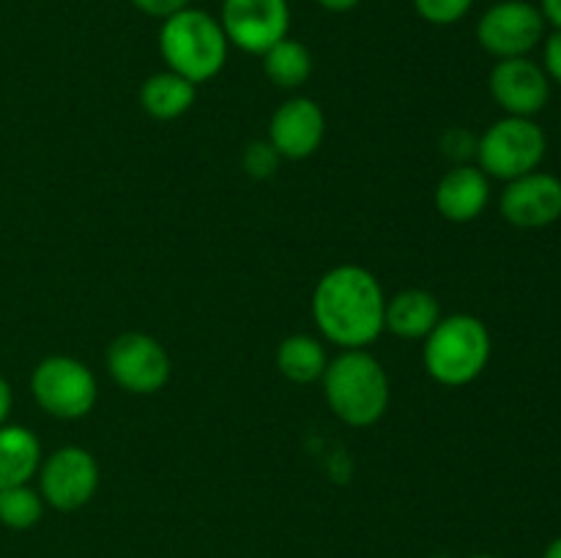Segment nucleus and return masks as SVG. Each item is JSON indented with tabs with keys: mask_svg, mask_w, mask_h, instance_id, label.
<instances>
[{
	"mask_svg": "<svg viewBox=\"0 0 561 558\" xmlns=\"http://www.w3.org/2000/svg\"><path fill=\"white\" fill-rule=\"evenodd\" d=\"M241 162H244V170H247V175H250V178L266 181V178H272L274 173H277L279 153L274 151L272 142H268V140H255V142H250V146H247L244 159H241Z\"/></svg>",
	"mask_w": 561,
	"mask_h": 558,
	"instance_id": "obj_23",
	"label": "nucleus"
},
{
	"mask_svg": "<svg viewBox=\"0 0 561 558\" xmlns=\"http://www.w3.org/2000/svg\"><path fill=\"white\" fill-rule=\"evenodd\" d=\"M219 25L233 47L247 55H263L288 38V0H222Z\"/></svg>",
	"mask_w": 561,
	"mask_h": 558,
	"instance_id": "obj_10",
	"label": "nucleus"
},
{
	"mask_svg": "<svg viewBox=\"0 0 561 558\" xmlns=\"http://www.w3.org/2000/svg\"><path fill=\"white\" fill-rule=\"evenodd\" d=\"M433 202L447 222H474L491 202V178L477 164H455L436 184Z\"/></svg>",
	"mask_w": 561,
	"mask_h": 558,
	"instance_id": "obj_14",
	"label": "nucleus"
},
{
	"mask_svg": "<svg viewBox=\"0 0 561 558\" xmlns=\"http://www.w3.org/2000/svg\"><path fill=\"white\" fill-rule=\"evenodd\" d=\"M442 321V306L433 293L422 288H405L387 299V315H383V332L394 334L398 339H425Z\"/></svg>",
	"mask_w": 561,
	"mask_h": 558,
	"instance_id": "obj_15",
	"label": "nucleus"
},
{
	"mask_svg": "<svg viewBox=\"0 0 561 558\" xmlns=\"http://www.w3.org/2000/svg\"><path fill=\"white\" fill-rule=\"evenodd\" d=\"M197 98V85L175 71H159L140 85V107L157 120H175L192 109Z\"/></svg>",
	"mask_w": 561,
	"mask_h": 558,
	"instance_id": "obj_17",
	"label": "nucleus"
},
{
	"mask_svg": "<svg viewBox=\"0 0 561 558\" xmlns=\"http://www.w3.org/2000/svg\"><path fill=\"white\" fill-rule=\"evenodd\" d=\"M493 353V339L485 323L469 312L447 315L422 339L425 372L447 388L474 383L485 372Z\"/></svg>",
	"mask_w": 561,
	"mask_h": 558,
	"instance_id": "obj_3",
	"label": "nucleus"
},
{
	"mask_svg": "<svg viewBox=\"0 0 561 558\" xmlns=\"http://www.w3.org/2000/svg\"><path fill=\"white\" fill-rule=\"evenodd\" d=\"M327 348L312 334H290L277 348V370L290 383H316L327 372Z\"/></svg>",
	"mask_w": 561,
	"mask_h": 558,
	"instance_id": "obj_18",
	"label": "nucleus"
},
{
	"mask_svg": "<svg viewBox=\"0 0 561 558\" xmlns=\"http://www.w3.org/2000/svg\"><path fill=\"white\" fill-rule=\"evenodd\" d=\"M11 405H14V392H11L9 381H5V377L0 375V427H3L5 421H9Z\"/></svg>",
	"mask_w": 561,
	"mask_h": 558,
	"instance_id": "obj_26",
	"label": "nucleus"
},
{
	"mask_svg": "<svg viewBox=\"0 0 561 558\" xmlns=\"http://www.w3.org/2000/svg\"><path fill=\"white\" fill-rule=\"evenodd\" d=\"M469 558H499V556H491V553H477V556H469Z\"/></svg>",
	"mask_w": 561,
	"mask_h": 558,
	"instance_id": "obj_30",
	"label": "nucleus"
},
{
	"mask_svg": "<svg viewBox=\"0 0 561 558\" xmlns=\"http://www.w3.org/2000/svg\"><path fill=\"white\" fill-rule=\"evenodd\" d=\"M488 91L504 115L515 118H535L551 102V80L529 55L496 60L488 77Z\"/></svg>",
	"mask_w": 561,
	"mask_h": 558,
	"instance_id": "obj_11",
	"label": "nucleus"
},
{
	"mask_svg": "<svg viewBox=\"0 0 561 558\" xmlns=\"http://www.w3.org/2000/svg\"><path fill=\"white\" fill-rule=\"evenodd\" d=\"M542 71L548 80L561 85V31H553L551 36L542 38Z\"/></svg>",
	"mask_w": 561,
	"mask_h": 558,
	"instance_id": "obj_25",
	"label": "nucleus"
},
{
	"mask_svg": "<svg viewBox=\"0 0 561 558\" xmlns=\"http://www.w3.org/2000/svg\"><path fill=\"white\" fill-rule=\"evenodd\" d=\"M546 16L529 0L493 3L477 22V42L496 60L526 58L546 38Z\"/></svg>",
	"mask_w": 561,
	"mask_h": 558,
	"instance_id": "obj_8",
	"label": "nucleus"
},
{
	"mask_svg": "<svg viewBox=\"0 0 561 558\" xmlns=\"http://www.w3.org/2000/svg\"><path fill=\"white\" fill-rule=\"evenodd\" d=\"M316 3L321 5V9L334 11V14H345V11L356 9V5H359L362 0H316Z\"/></svg>",
	"mask_w": 561,
	"mask_h": 558,
	"instance_id": "obj_28",
	"label": "nucleus"
},
{
	"mask_svg": "<svg viewBox=\"0 0 561 558\" xmlns=\"http://www.w3.org/2000/svg\"><path fill=\"white\" fill-rule=\"evenodd\" d=\"M310 310L327 342L343 350H367L383 334L387 293L365 266L343 263L318 279Z\"/></svg>",
	"mask_w": 561,
	"mask_h": 558,
	"instance_id": "obj_1",
	"label": "nucleus"
},
{
	"mask_svg": "<svg viewBox=\"0 0 561 558\" xmlns=\"http://www.w3.org/2000/svg\"><path fill=\"white\" fill-rule=\"evenodd\" d=\"M477 142L480 137L474 131H469L466 126H453L442 135V156L449 159L455 164H471V159H477Z\"/></svg>",
	"mask_w": 561,
	"mask_h": 558,
	"instance_id": "obj_22",
	"label": "nucleus"
},
{
	"mask_svg": "<svg viewBox=\"0 0 561 558\" xmlns=\"http://www.w3.org/2000/svg\"><path fill=\"white\" fill-rule=\"evenodd\" d=\"M548 153V137L535 118L504 115L488 126L477 142V167L488 178L515 181L540 170Z\"/></svg>",
	"mask_w": 561,
	"mask_h": 558,
	"instance_id": "obj_5",
	"label": "nucleus"
},
{
	"mask_svg": "<svg viewBox=\"0 0 561 558\" xmlns=\"http://www.w3.org/2000/svg\"><path fill=\"white\" fill-rule=\"evenodd\" d=\"M499 211L513 228L540 230L561 219V178L553 173H526L507 181L499 195Z\"/></svg>",
	"mask_w": 561,
	"mask_h": 558,
	"instance_id": "obj_12",
	"label": "nucleus"
},
{
	"mask_svg": "<svg viewBox=\"0 0 561 558\" xmlns=\"http://www.w3.org/2000/svg\"><path fill=\"white\" fill-rule=\"evenodd\" d=\"M542 558H561V536L551 542V545L546 547V553H542Z\"/></svg>",
	"mask_w": 561,
	"mask_h": 558,
	"instance_id": "obj_29",
	"label": "nucleus"
},
{
	"mask_svg": "<svg viewBox=\"0 0 561 558\" xmlns=\"http://www.w3.org/2000/svg\"><path fill=\"white\" fill-rule=\"evenodd\" d=\"M31 394L47 416L75 421L93 410L99 399V383L85 361L75 356H47L33 370Z\"/></svg>",
	"mask_w": 561,
	"mask_h": 558,
	"instance_id": "obj_6",
	"label": "nucleus"
},
{
	"mask_svg": "<svg viewBox=\"0 0 561 558\" xmlns=\"http://www.w3.org/2000/svg\"><path fill=\"white\" fill-rule=\"evenodd\" d=\"M42 441L31 427L3 425L0 427V490L16 485H31L42 468Z\"/></svg>",
	"mask_w": 561,
	"mask_h": 558,
	"instance_id": "obj_16",
	"label": "nucleus"
},
{
	"mask_svg": "<svg viewBox=\"0 0 561 558\" xmlns=\"http://www.w3.org/2000/svg\"><path fill=\"white\" fill-rule=\"evenodd\" d=\"M42 492L31 485H16L0 490V525L11 531H27L42 520L44 514Z\"/></svg>",
	"mask_w": 561,
	"mask_h": 558,
	"instance_id": "obj_20",
	"label": "nucleus"
},
{
	"mask_svg": "<svg viewBox=\"0 0 561 558\" xmlns=\"http://www.w3.org/2000/svg\"><path fill=\"white\" fill-rule=\"evenodd\" d=\"M263 58V74L268 77V82L285 91H294L301 88L312 74V55L296 38H283V42L274 44L272 49L261 55Z\"/></svg>",
	"mask_w": 561,
	"mask_h": 558,
	"instance_id": "obj_19",
	"label": "nucleus"
},
{
	"mask_svg": "<svg viewBox=\"0 0 561 558\" xmlns=\"http://www.w3.org/2000/svg\"><path fill=\"white\" fill-rule=\"evenodd\" d=\"M327 137V115L321 104L307 96H294L274 109L268 120V142L279 159H310Z\"/></svg>",
	"mask_w": 561,
	"mask_h": 558,
	"instance_id": "obj_13",
	"label": "nucleus"
},
{
	"mask_svg": "<svg viewBox=\"0 0 561 558\" xmlns=\"http://www.w3.org/2000/svg\"><path fill=\"white\" fill-rule=\"evenodd\" d=\"M540 11L553 31H561V0H540Z\"/></svg>",
	"mask_w": 561,
	"mask_h": 558,
	"instance_id": "obj_27",
	"label": "nucleus"
},
{
	"mask_svg": "<svg viewBox=\"0 0 561 558\" xmlns=\"http://www.w3.org/2000/svg\"><path fill=\"white\" fill-rule=\"evenodd\" d=\"M131 5H135L140 14L164 22V20H170V16L179 14V11L190 9L192 0H131Z\"/></svg>",
	"mask_w": 561,
	"mask_h": 558,
	"instance_id": "obj_24",
	"label": "nucleus"
},
{
	"mask_svg": "<svg viewBox=\"0 0 561 558\" xmlns=\"http://www.w3.org/2000/svg\"><path fill=\"white\" fill-rule=\"evenodd\" d=\"M38 492L44 503L58 512H77L99 490V463L88 449L60 446L42 460L38 468Z\"/></svg>",
	"mask_w": 561,
	"mask_h": 558,
	"instance_id": "obj_9",
	"label": "nucleus"
},
{
	"mask_svg": "<svg viewBox=\"0 0 561 558\" xmlns=\"http://www.w3.org/2000/svg\"><path fill=\"white\" fill-rule=\"evenodd\" d=\"M321 381L329 410L343 425L373 427L389 410V375L370 350H343L329 361Z\"/></svg>",
	"mask_w": 561,
	"mask_h": 558,
	"instance_id": "obj_2",
	"label": "nucleus"
},
{
	"mask_svg": "<svg viewBox=\"0 0 561 558\" xmlns=\"http://www.w3.org/2000/svg\"><path fill=\"white\" fill-rule=\"evenodd\" d=\"M107 372L129 394H157L168 386L170 375H173V361L164 345L157 337L142 332H124L110 342L107 356Z\"/></svg>",
	"mask_w": 561,
	"mask_h": 558,
	"instance_id": "obj_7",
	"label": "nucleus"
},
{
	"mask_svg": "<svg viewBox=\"0 0 561 558\" xmlns=\"http://www.w3.org/2000/svg\"><path fill=\"white\" fill-rule=\"evenodd\" d=\"M474 0H414L416 14L422 16L425 22L438 27L455 25V22L463 20L466 14L471 11Z\"/></svg>",
	"mask_w": 561,
	"mask_h": 558,
	"instance_id": "obj_21",
	"label": "nucleus"
},
{
	"mask_svg": "<svg viewBox=\"0 0 561 558\" xmlns=\"http://www.w3.org/2000/svg\"><path fill=\"white\" fill-rule=\"evenodd\" d=\"M228 49L230 42L217 16L195 5L179 11L159 27V55L168 71H175L192 85L214 80L228 63Z\"/></svg>",
	"mask_w": 561,
	"mask_h": 558,
	"instance_id": "obj_4",
	"label": "nucleus"
}]
</instances>
